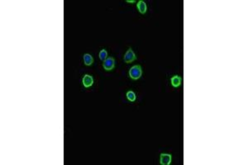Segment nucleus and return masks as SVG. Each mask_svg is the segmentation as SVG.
Instances as JSON below:
<instances>
[{
  "mask_svg": "<svg viewBox=\"0 0 248 165\" xmlns=\"http://www.w3.org/2000/svg\"><path fill=\"white\" fill-rule=\"evenodd\" d=\"M127 3H129V4H134L136 3L135 0H127Z\"/></svg>",
  "mask_w": 248,
  "mask_h": 165,
  "instance_id": "obj_11",
  "label": "nucleus"
},
{
  "mask_svg": "<svg viewBox=\"0 0 248 165\" xmlns=\"http://www.w3.org/2000/svg\"><path fill=\"white\" fill-rule=\"evenodd\" d=\"M172 157L169 154H160V163L161 165H170L171 163Z\"/></svg>",
  "mask_w": 248,
  "mask_h": 165,
  "instance_id": "obj_4",
  "label": "nucleus"
},
{
  "mask_svg": "<svg viewBox=\"0 0 248 165\" xmlns=\"http://www.w3.org/2000/svg\"><path fill=\"white\" fill-rule=\"evenodd\" d=\"M98 56H99V59L101 60L102 61H104L107 57H108V52L105 49H103L100 50V52L98 54Z\"/></svg>",
  "mask_w": 248,
  "mask_h": 165,
  "instance_id": "obj_9",
  "label": "nucleus"
},
{
  "mask_svg": "<svg viewBox=\"0 0 248 165\" xmlns=\"http://www.w3.org/2000/svg\"><path fill=\"white\" fill-rule=\"evenodd\" d=\"M115 66V60L113 57H109L106 59L103 63V67L106 71H111L114 70Z\"/></svg>",
  "mask_w": 248,
  "mask_h": 165,
  "instance_id": "obj_3",
  "label": "nucleus"
},
{
  "mask_svg": "<svg viewBox=\"0 0 248 165\" xmlns=\"http://www.w3.org/2000/svg\"><path fill=\"white\" fill-rule=\"evenodd\" d=\"M137 9L139 10V12H141L142 14H144V13L147 12V4H146V3H145L144 1H142V0H140V1L137 2Z\"/></svg>",
  "mask_w": 248,
  "mask_h": 165,
  "instance_id": "obj_7",
  "label": "nucleus"
},
{
  "mask_svg": "<svg viewBox=\"0 0 248 165\" xmlns=\"http://www.w3.org/2000/svg\"><path fill=\"white\" fill-rule=\"evenodd\" d=\"M127 99L130 101V102H134L135 100H136V94H135L134 92H132V91H128L127 93Z\"/></svg>",
  "mask_w": 248,
  "mask_h": 165,
  "instance_id": "obj_10",
  "label": "nucleus"
},
{
  "mask_svg": "<svg viewBox=\"0 0 248 165\" xmlns=\"http://www.w3.org/2000/svg\"><path fill=\"white\" fill-rule=\"evenodd\" d=\"M128 74H129V77H130L132 79H133V80H137V79H139V78L142 77V67L139 65L132 66L130 70H129Z\"/></svg>",
  "mask_w": 248,
  "mask_h": 165,
  "instance_id": "obj_1",
  "label": "nucleus"
},
{
  "mask_svg": "<svg viewBox=\"0 0 248 165\" xmlns=\"http://www.w3.org/2000/svg\"><path fill=\"white\" fill-rule=\"evenodd\" d=\"M136 59H137V56H136V55L133 52L132 49L130 47L129 49L127 50L126 54H125V55L123 57V60L127 64H130L132 62L134 61Z\"/></svg>",
  "mask_w": 248,
  "mask_h": 165,
  "instance_id": "obj_2",
  "label": "nucleus"
},
{
  "mask_svg": "<svg viewBox=\"0 0 248 165\" xmlns=\"http://www.w3.org/2000/svg\"><path fill=\"white\" fill-rule=\"evenodd\" d=\"M170 82H171V85L174 88H178L179 86H180L181 82H182V78L178 75H175L173 76L172 78H170Z\"/></svg>",
  "mask_w": 248,
  "mask_h": 165,
  "instance_id": "obj_6",
  "label": "nucleus"
},
{
  "mask_svg": "<svg viewBox=\"0 0 248 165\" xmlns=\"http://www.w3.org/2000/svg\"><path fill=\"white\" fill-rule=\"evenodd\" d=\"M82 82H83V85L85 88L91 87L93 84V76L89 75V74H85L83 79H82Z\"/></svg>",
  "mask_w": 248,
  "mask_h": 165,
  "instance_id": "obj_5",
  "label": "nucleus"
},
{
  "mask_svg": "<svg viewBox=\"0 0 248 165\" xmlns=\"http://www.w3.org/2000/svg\"><path fill=\"white\" fill-rule=\"evenodd\" d=\"M84 63L85 65L89 66L93 63V58L89 54H84Z\"/></svg>",
  "mask_w": 248,
  "mask_h": 165,
  "instance_id": "obj_8",
  "label": "nucleus"
}]
</instances>
